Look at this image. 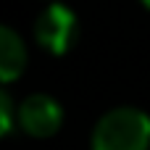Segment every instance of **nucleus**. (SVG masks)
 I'll list each match as a JSON object with an SVG mask.
<instances>
[{
	"mask_svg": "<svg viewBox=\"0 0 150 150\" xmlns=\"http://www.w3.org/2000/svg\"><path fill=\"white\" fill-rule=\"evenodd\" d=\"M92 150H148L150 116L134 105H121L98 119L92 129Z\"/></svg>",
	"mask_w": 150,
	"mask_h": 150,
	"instance_id": "f257e3e1",
	"label": "nucleus"
},
{
	"mask_svg": "<svg viewBox=\"0 0 150 150\" xmlns=\"http://www.w3.org/2000/svg\"><path fill=\"white\" fill-rule=\"evenodd\" d=\"M34 40L53 55L69 53L76 40V16L63 3H50L34 21Z\"/></svg>",
	"mask_w": 150,
	"mask_h": 150,
	"instance_id": "f03ea898",
	"label": "nucleus"
},
{
	"mask_svg": "<svg viewBox=\"0 0 150 150\" xmlns=\"http://www.w3.org/2000/svg\"><path fill=\"white\" fill-rule=\"evenodd\" d=\"M18 127L29 134V137H53L61 124H63V108L55 98L45 95V92H34L29 98H24L18 103Z\"/></svg>",
	"mask_w": 150,
	"mask_h": 150,
	"instance_id": "7ed1b4c3",
	"label": "nucleus"
},
{
	"mask_svg": "<svg viewBox=\"0 0 150 150\" xmlns=\"http://www.w3.org/2000/svg\"><path fill=\"white\" fill-rule=\"evenodd\" d=\"M24 69H26V47L11 26H3L0 29V79L11 84L16 76H21Z\"/></svg>",
	"mask_w": 150,
	"mask_h": 150,
	"instance_id": "20e7f679",
	"label": "nucleus"
},
{
	"mask_svg": "<svg viewBox=\"0 0 150 150\" xmlns=\"http://www.w3.org/2000/svg\"><path fill=\"white\" fill-rule=\"evenodd\" d=\"M13 129V98L8 90L0 92V134H11Z\"/></svg>",
	"mask_w": 150,
	"mask_h": 150,
	"instance_id": "39448f33",
	"label": "nucleus"
},
{
	"mask_svg": "<svg viewBox=\"0 0 150 150\" xmlns=\"http://www.w3.org/2000/svg\"><path fill=\"white\" fill-rule=\"evenodd\" d=\"M142 5H145V8H148V11H150V0H142Z\"/></svg>",
	"mask_w": 150,
	"mask_h": 150,
	"instance_id": "423d86ee",
	"label": "nucleus"
}]
</instances>
